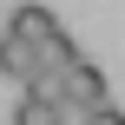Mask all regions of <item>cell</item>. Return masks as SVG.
<instances>
[{
  "instance_id": "obj_4",
  "label": "cell",
  "mask_w": 125,
  "mask_h": 125,
  "mask_svg": "<svg viewBox=\"0 0 125 125\" xmlns=\"http://www.w3.org/2000/svg\"><path fill=\"white\" fill-rule=\"evenodd\" d=\"M13 125H59V105H46L40 92H20V105H13Z\"/></svg>"
},
{
  "instance_id": "obj_5",
  "label": "cell",
  "mask_w": 125,
  "mask_h": 125,
  "mask_svg": "<svg viewBox=\"0 0 125 125\" xmlns=\"http://www.w3.org/2000/svg\"><path fill=\"white\" fill-rule=\"evenodd\" d=\"M79 125H125V112L112 105V99H99V105H86V112H79Z\"/></svg>"
},
{
  "instance_id": "obj_1",
  "label": "cell",
  "mask_w": 125,
  "mask_h": 125,
  "mask_svg": "<svg viewBox=\"0 0 125 125\" xmlns=\"http://www.w3.org/2000/svg\"><path fill=\"white\" fill-rule=\"evenodd\" d=\"M59 79H66V99H73V105H99V99H105V73H99L92 59H73Z\"/></svg>"
},
{
  "instance_id": "obj_3",
  "label": "cell",
  "mask_w": 125,
  "mask_h": 125,
  "mask_svg": "<svg viewBox=\"0 0 125 125\" xmlns=\"http://www.w3.org/2000/svg\"><path fill=\"white\" fill-rule=\"evenodd\" d=\"M0 73H7V79H26V73H33V46H26L13 26L0 33Z\"/></svg>"
},
{
  "instance_id": "obj_2",
  "label": "cell",
  "mask_w": 125,
  "mask_h": 125,
  "mask_svg": "<svg viewBox=\"0 0 125 125\" xmlns=\"http://www.w3.org/2000/svg\"><path fill=\"white\" fill-rule=\"evenodd\" d=\"M7 26H13V33H20L26 46H46V40L59 33V20H53V7H33V0H26V7H13V20H7Z\"/></svg>"
}]
</instances>
